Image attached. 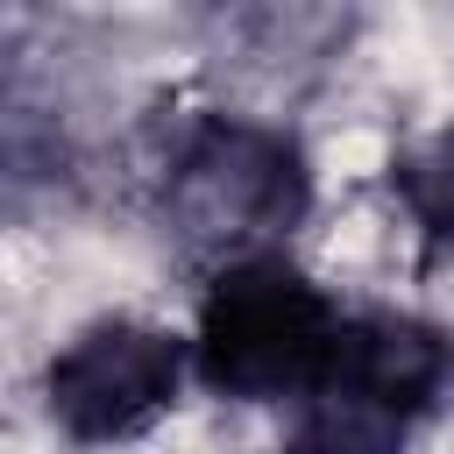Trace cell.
I'll list each match as a JSON object with an SVG mask.
<instances>
[{
  "label": "cell",
  "mask_w": 454,
  "mask_h": 454,
  "mask_svg": "<svg viewBox=\"0 0 454 454\" xmlns=\"http://www.w3.org/2000/svg\"><path fill=\"white\" fill-rule=\"evenodd\" d=\"M319 206V163L298 128L241 114V106H192L156 163L149 213L177 262L213 270L291 255V234Z\"/></svg>",
  "instance_id": "cell-1"
},
{
  "label": "cell",
  "mask_w": 454,
  "mask_h": 454,
  "mask_svg": "<svg viewBox=\"0 0 454 454\" xmlns=\"http://www.w3.org/2000/svg\"><path fill=\"white\" fill-rule=\"evenodd\" d=\"M454 404V326L419 305H348L319 376L277 411V454H411Z\"/></svg>",
  "instance_id": "cell-2"
},
{
  "label": "cell",
  "mask_w": 454,
  "mask_h": 454,
  "mask_svg": "<svg viewBox=\"0 0 454 454\" xmlns=\"http://www.w3.org/2000/svg\"><path fill=\"white\" fill-rule=\"evenodd\" d=\"M348 298L312 277L298 255H255L234 270H213L192 305V383L220 404H262L284 411L340 340Z\"/></svg>",
  "instance_id": "cell-3"
},
{
  "label": "cell",
  "mask_w": 454,
  "mask_h": 454,
  "mask_svg": "<svg viewBox=\"0 0 454 454\" xmlns=\"http://www.w3.org/2000/svg\"><path fill=\"white\" fill-rule=\"evenodd\" d=\"M184 390H192V340L184 326H163L149 312H99L71 326L35 376L50 433L85 454L149 440L184 404Z\"/></svg>",
  "instance_id": "cell-4"
},
{
  "label": "cell",
  "mask_w": 454,
  "mask_h": 454,
  "mask_svg": "<svg viewBox=\"0 0 454 454\" xmlns=\"http://www.w3.org/2000/svg\"><path fill=\"white\" fill-rule=\"evenodd\" d=\"M383 192L419 248V262H454V114L433 121L426 135H411L390 163H383Z\"/></svg>",
  "instance_id": "cell-5"
}]
</instances>
